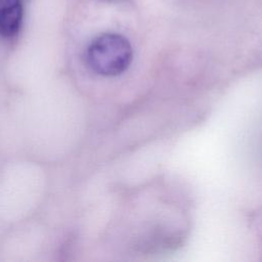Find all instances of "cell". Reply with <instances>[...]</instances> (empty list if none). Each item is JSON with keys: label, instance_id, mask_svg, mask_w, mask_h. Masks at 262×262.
<instances>
[{"label": "cell", "instance_id": "6da1fadb", "mask_svg": "<svg viewBox=\"0 0 262 262\" xmlns=\"http://www.w3.org/2000/svg\"><path fill=\"white\" fill-rule=\"evenodd\" d=\"M133 58L127 38L116 33H104L94 38L86 51L88 66L97 74L114 77L124 73Z\"/></svg>", "mask_w": 262, "mask_h": 262}, {"label": "cell", "instance_id": "7a4b0ae2", "mask_svg": "<svg viewBox=\"0 0 262 262\" xmlns=\"http://www.w3.org/2000/svg\"><path fill=\"white\" fill-rule=\"evenodd\" d=\"M23 15L21 0H0V36L14 37L20 29Z\"/></svg>", "mask_w": 262, "mask_h": 262}]
</instances>
